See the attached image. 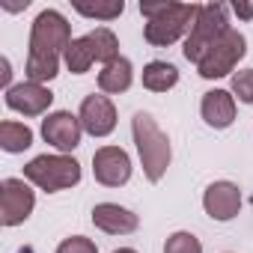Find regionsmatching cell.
I'll return each instance as SVG.
<instances>
[{
    "instance_id": "9c48e42d",
    "label": "cell",
    "mask_w": 253,
    "mask_h": 253,
    "mask_svg": "<svg viewBox=\"0 0 253 253\" xmlns=\"http://www.w3.org/2000/svg\"><path fill=\"white\" fill-rule=\"evenodd\" d=\"M81 131H84L81 119H78L75 113H69V110H57V113H48V116L42 119V137H45V143L57 146L60 152L78 149Z\"/></svg>"
},
{
    "instance_id": "8992f818",
    "label": "cell",
    "mask_w": 253,
    "mask_h": 253,
    "mask_svg": "<svg viewBox=\"0 0 253 253\" xmlns=\"http://www.w3.org/2000/svg\"><path fill=\"white\" fill-rule=\"evenodd\" d=\"M244 51H247V39L238 33V30H226L209 51H206V57L197 63V72H200V78H209V81H214V78H223V75H229L235 66H238V60L244 57Z\"/></svg>"
},
{
    "instance_id": "d6986e66",
    "label": "cell",
    "mask_w": 253,
    "mask_h": 253,
    "mask_svg": "<svg viewBox=\"0 0 253 253\" xmlns=\"http://www.w3.org/2000/svg\"><path fill=\"white\" fill-rule=\"evenodd\" d=\"M89 36V45H92V54H95V60L98 63H113V60H119V42H116V36H113V30H107V27H95L92 33H86Z\"/></svg>"
},
{
    "instance_id": "44dd1931",
    "label": "cell",
    "mask_w": 253,
    "mask_h": 253,
    "mask_svg": "<svg viewBox=\"0 0 253 253\" xmlns=\"http://www.w3.org/2000/svg\"><path fill=\"white\" fill-rule=\"evenodd\" d=\"M164 253H203V244L191 232H173L164 244Z\"/></svg>"
},
{
    "instance_id": "e0dca14e",
    "label": "cell",
    "mask_w": 253,
    "mask_h": 253,
    "mask_svg": "<svg viewBox=\"0 0 253 253\" xmlns=\"http://www.w3.org/2000/svg\"><path fill=\"white\" fill-rule=\"evenodd\" d=\"M0 146H3V152H24L33 146V131L27 128L24 122H0Z\"/></svg>"
},
{
    "instance_id": "d4e9b609",
    "label": "cell",
    "mask_w": 253,
    "mask_h": 253,
    "mask_svg": "<svg viewBox=\"0 0 253 253\" xmlns=\"http://www.w3.org/2000/svg\"><path fill=\"white\" fill-rule=\"evenodd\" d=\"M0 81H3V86L9 84V60H3V75H0ZM9 89V86H6Z\"/></svg>"
},
{
    "instance_id": "ba28073f",
    "label": "cell",
    "mask_w": 253,
    "mask_h": 253,
    "mask_svg": "<svg viewBox=\"0 0 253 253\" xmlns=\"http://www.w3.org/2000/svg\"><path fill=\"white\" fill-rule=\"evenodd\" d=\"M92 173L95 182L104 188H119L131 179V158L119 146H101L92 155Z\"/></svg>"
},
{
    "instance_id": "7c38bea8",
    "label": "cell",
    "mask_w": 253,
    "mask_h": 253,
    "mask_svg": "<svg viewBox=\"0 0 253 253\" xmlns=\"http://www.w3.org/2000/svg\"><path fill=\"white\" fill-rule=\"evenodd\" d=\"M203 209L214 220H232L241 209V191L232 182H214L203 194Z\"/></svg>"
},
{
    "instance_id": "ac0fdd59",
    "label": "cell",
    "mask_w": 253,
    "mask_h": 253,
    "mask_svg": "<svg viewBox=\"0 0 253 253\" xmlns=\"http://www.w3.org/2000/svg\"><path fill=\"white\" fill-rule=\"evenodd\" d=\"M66 66L72 75H84L92 63H95V54H92V45H89V36H81V39H72V45L66 48Z\"/></svg>"
},
{
    "instance_id": "6da1fadb",
    "label": "cell",
    "mask_w": 253,
    "mask_h": 253,
    "mask_svg": "<svg viewBox=\"0 0 253 253\" xmlns=\"http://www.w3.org/2000/svg\"><path fill=\"white\" fill-rule=\"evenodd\" d=\"M69 45H72L69 21H66L60 12L45 9V12L33 21V30H30L27 78H30L33 84H42V81L57 78L60 54H66V48H69Z\"/></svg>"
},
{
    "instance_id": "3957f363",
    "label": "cell",
    "mask_w": 253,
    "mask_h": 253,
    "mask_svg": "<svg viewBox=\"0 0 253 253\" xmlns=\"http://www.w3.org/2000/svg\"><path fill=\"white\" fill-rule=\"evenodd\" d=\"M131 134H134V143H137L146 179L149 182H161L167 167H170V140H167V134L143 110L134 113V119H131Z\"/></svg>"
},
{
    "instance_id": "5bb4252c",
    "label": "cell",
    "mask_w": 253,
    "mask_h": 253,
    "mask_svg": "<svg viewBox=\"0 0 253 253\" xmlns=\"http://www.w3.org/2000/svg\"><path fill=\"white\" fill-rule=\"evenodd\" d=\"M203 119L211 125V128H229L232 119H235V98L226 89H211L203 95Z\"/></svg>"
},
{
    "instance_id": "484cf974",
    "label": "cell",
    "mask_w": 253,
    "mask_h": 253,
    "mask_svg": "<svg viewBox=\"0 0 253 253\" xmlns=\"http://www.w3.org/2000/svg\"><path fill=\"white\" fill-rule=\"evenodd\" d=\"M113 253H137V250H131V247H119V250H113Z\"/></svg>"
},
{
    "instance_id": "7a4b0ae2",
    "label": "cell",
    "mask_w": 253,
    "mask_h": 253,
    "mask_svg": "<svg viewBox=\"0 0 253 253\" xmlns=\"http://www.w3.org/2000/svg\"><path fill=\"white\" fill-rule=\"evenodd\" d=\"M140 12L149 18L146 30H143L146 42L155 45V48H167L194 27L200 6H194V3H170L167 0V3H140Z\"/></svg>"
},
{
    "instance_id": "30bf717a",
    "label": "cell",
    "mask_w": 253,
    "mask_h": 253,
    "mask_svg": "<svg viewBox=\"0 0 253 253\" xmlns=\"http://www.w3.org/2000/svg\"><path fill=\"white\" fill-rule=\"evenodd\" d=\"M84 131L92 137H107L116 128V107L107 95H86L81 101V113H78Z\"/></svg>"
},
{
    "instance_id": "ffe728a7",
    "label": "cell",
    "mask_w": 253,
    "mask_h": 253,
    "mask_svg": "<svg viewBox=\"0 0 253 253\" xmlns=\"http://www.w3.org/2000/svg\"><path fill=\"white\" fill-rule=\"evenodd\" d=\"M75 9L86 18H101V21H113L122 15L125 3L122 0H113V3H75Z\"/></svg>"
},
{
    "instance_id": "603a6c76",
    "label": "cell",
    "mask_w": 253,
    "mask_h": 253,
    "mask_svg": "<svg viewBox=\"0 0 253 253\" xmlns=\"http://www.w3.org/2000/svg\"><path fill=\"white\" fill-rule=\"evenodd\" d=\"M57 253H98V247L89 238H84V235H72V238H66L57 247Z\"/></svg>"
},
{
    "instance_id": "52a82bcc",
    "label": "cell",
    "mask_w": 253,
    "mask_h": 253,
    "mask_svg": "<svg viewBox=\"0 0 253 253\" xmlns=\"http://www.w3.org/2000/svg\"><path fill=\"white\" fill-rule=\"evenodd\" d=\"M33 206H36V197L24 185V179H3V185H0V223L3 226L24 223Z\"/></svg>"
},
{
    "instance_id": "cb8c5ba5",
    "label": "cell",
    "mask_w": 253,
    "mask_h": 253,
    "mask_svg": "<svg viewBox=\"0 0 253 253\" xmlns=\"http://www.w3.org/2000/svg\"><path fill=\"white\" fill-rule=\"evenodd\" d=\"M235 12H238L241 18H250V15H253V6H238V3H235Z\"/></svg>"
},
{
    "instance_id": "8fae6325",
    "label": "cell",
    "mask_w": 253,
    "mask_h": 253,
    "mask_svg": "<svg viewBox=\"0 0 253 253\" xmlns=\"http://www.w3.org/2000/svg\"><path fill=\"white\" fill-rule=\"evenodd\" d=\"M51 101H54V92H51L48 86H42V84H33V81L15 84V86L6 89V107L18 110V113H24V116H39V113H45V110L51 107Z\"/></svg>"
},
{
    "instance_id": "7402d4cb",
    "label": "cell",
    "mask_w": 253,
    "mask_h": 253,
    "mask_svg": "<svg viewBox=\"0 0 253 253\" xmlns=\"http://www.w3.org/2000/svg\"><path fill=\"white\" fill-rule=\"evenodd\" d=\"M232 92L244 104H253V69H244V72L232 75Z\"/></svg>"
},
{
    "instance_id": "2e32d148",
    "label": "cell",
    "mask_w": 253,
    "mask_h": 253,
    "mask_svg": "<svg viewBox=\"0 0 253 253\" xmlns=\"http://www.w3.org/2000/svg\"><path fill=\"white\" fill-rule=\"evenodd\" d=\"M176 84H179V69H176L173 63L155 60V63H149V66L143 69V86L152 89V92H167V89H173Z\"/></svg>"
},
{
    "instance_id": "5b68a950",
    "label": "cell",
    "mask_w": 253,
    "mask_h": 253,
    "mask_svg": "<svg viewBox=\"0 0 253 253\" xmlns=\"http://www.w3.org/2000/svg\"><path fill=\"white\" fill-rule=\"evenodd\" d=\"M226 30H229V24H226V6H220V3H206V6H200L197 21H194L191 33H188V39H185V60L200 63V60L206 57V51H209Z\"/></svg>"
},
{
    "instance_id": "4fadbf2b",
    "label": "cell",
    "mask_w": 253,
    "mask_h": 253,
    "mask_svg": "<svg viewBox=\"0 0 253 253\" xmlns=\"http://www.w3.org/2000/svg\"><path fill=\"white\" fill-rule=\"evenodd\" d=\"M92 223L101 232H107V235H128V232H134L140 226V220H137L134 211L122 209L116 203H98L92 209Z\"/></svg>"
},
{
    "instance_id": "9a60e30c",
    "label": "cell",
    "mask_w": 253,
    "mask_h": 253,
    "mask_svg": "<svg viewBox=\"0 0 253 253\" xmlns=\"http://www.w3.org/2000/svg\"><path fill=\"white\" fill-rule=\"evenodd\" d=\"M131 78H134L131 63L125 57H119L98 72V86H101V92H125L131 86Z\"/></svg>"
},
{
    "instance_id": "277c9868",
    "label": "cell",
    "mask_w": 253,
    "mask_h": 253,
    "mask_svg": "<svg viewBox=\"0 0 253 253\" xmlns=\"http://www.w3.org/2000/svg\"><path fill=\"white\" fill-rule=\"evenodd\" d=\"M24 179H30L36 188L48 194L66 191L81 182V164L69 155H39L24 167Z\"/></svg>"
}]
</instances>
